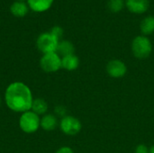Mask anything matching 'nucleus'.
I'll use <instances>...</instances> for the list:
<instances>
[{
  "label": "nucleus",
  "mask_w": 154,
  "mask_h": 153,
  "mask_svg": "<svg viewBox=\"0 0 154 153\" xmlns=\"http://www.w3.org/2000/svg\"><path fill=\"white\" fill-rule=\"evenodd\" d=\"M127 8L134 14H143L149 8V0H126Z\"/></svg>",
  "instance_id": "8"
},
{
  "label": "nucleus",
  "mask_w": 154,
  "mask_h": 153,
  "mask_svg": "<svg viewBox=\"0 0 154 153\" xmlns=\"http://www.w3.org/2000/svg\"><path fill=\"white\" fill-rule=\"evenodd\" d=\"M127 67L125 63L120 60H112L106 65L107 74L115 78H119L126 74Z\"/></svg>",
  "instance_id": "7"
},
{
  "label": "nucleus",
  "mask_w": 154,
  "mask_h": 153,
  "mask_svg": "<svg viewBox=\"0 0 154 153\" xmlns=\"http://www.w3.org/2000/svg\"><path fill=\"white\" fill-rule=\"evenodd\" d=\"M141 32L145 35H150L154 32V17L153 16H147L145 17L140 24Z\"/></svg>",
  "instance_id": "15"
},
{
  "label": "nucleus",
  "mask_w": 154,
  "mask_h": 153,
  "mask_svg": "<svg viewBox=\"0 0 154 153\" xmlns=\"http://www.w3.org/2000/svg\"><path fill=\"white\" fill-rule=\"evenodd\" d=\"M55 153H74V151L69 147H61Z\"/></svg>",
  "instance_id": "20"
},
{
  "label": "nucleus",
  "mask_w": 154,
  "mask_h": 153,
  "mask_svg": "<svg viewBox=\"0 0 154 153\" xmlns=\"http://www.w3.org/2000/svg\"><path fill=\"white\" fill-rule=\"evenodd\" d=\"M11 13L17 17H23L28 13V5L23 1H16L10 7Z\"/></svg>",
  "instance_id": "13"
},
{
  "label": "nucleus",
  "mask_w": 154,
  "mask_h": 153,
  "mask_svg": "<svg viewBox=\"0 0 154 153\" xmlns=\"http://www.w3.org/2000/svg\"><path fill=\"white\" fill-rule=\"evenodd\" d=\"M57 126H58V119L55 115L45 114L41 118V127L44 131L46 132L53 131Z\"/></svg>",
  "instance_id": "9"
},
{
  "label": "nucleus",
  "mask_w": 154,
  "mask_h": 153,
  "mask_svg": "<svg viewBox=\"0 0 154 153\" xmlns=\"http://www.w3.org/2000/svg\"><path fill=\"white\" fill-rule=\"evenodd\" d=\"M5 101L11 111L23 114L31 110L33 97L30 87L26 84L16 81L6 87Z\"/></svg>",
  "instance_id": "1"
},
{
  "label": "nucleus",
  "mask_w": 154,
  "mask_h": 153,
  "mask_svg": "<svg viewBox=\"0 0 154 153\" xmlns=\"http://www.w3.org/2000/svg\"><path fill=\"white\" fill-rule=\"evenodd\" d=\"M16 1H23V2L24 0H16Z\"/></svg>",
  "instance_id": "22"
},
{
  "label": "nucleus",
  "mask_w": 154,
  "mask_h": 153,
  "mask_svg": "<svg viewBox=\"0 0 154 153\" xmlns=\"http://www.w3.org/2000/svg\"><path fill=\"white\" fill-rule=\"evenodd\" d=\"M59 41L60 40H58L49 32L40 34L36 41V44L38 50L43 54H46L51 52H56Z\"/></svg>",
  "instance_id": "4"
},
{
  "label": "nucleus",
  "mask_w": 154,
  "mask_h": 153,
  "mask_svg": "<svg viewBox=\"0 0 154 153\" xmlns=\"http://www.w3.org/2000/svg\"><path fill=\"white\" fill-rule=\"evenodd\" d=\"M79 59L75 54L68 55L61 58V68L66 70L69 71L75 70L79 68Z\"/></svg>",
  "instance_id": "11"
},
{
  "label": "nucleus",
  "mask_w": 154,
  "mask_h": 153,
  "mask_svg": "<svg viewBox=\"0 0 154 153\" xmlns=\"http://www.w3.org/2000/svg\"><path fill=\"white\" fill-rule=\"evenodd\" d=\"M60 128L61 132L67 135H76L80 132L82 124L78 118L71 115H66L61 118Z\"/></svg>",
  "instance_id": "6"
},
{
  "label": "nucleus",
  "mask_w": 154,
  "mask_h": 153,
  "mask_svg": "<svg viewBox=\"0 0 154 153\" xmlns=\"http://www.w3.org/2000/svg\"><path fill=\"white\" fill-rule=\"evenodd\" d=\"M53 0H28V6L34 12L42 13L47 11L52 5Z\"/></svg>",
  "instance_id": "10"
},
{
  "label": "nucleus",
  "mask_w": 154,
  "mask_h": 153,
  "mask_svg": "<svg viewBox=\"0 0 154 153\" xmlns=\"http://www.w3.org/2000/svg\"><path fill=\"white\" fill-rule=\"evenodd\" d=\"M74 51H75L74 45L69 41L64 40V41H59L56 52L60 56L65 57V56H68V55H71V54H74Z\"/></svg>",
  "instance_id": "12"
},
{
  "label": "nucleus",
  "mask_w": 154,
  "mask_h": 153,
  "mask_svg": "<svg viewBox=\"0 0 154 153\" xmlns=\"http://www.w3.org/2000/svg\"><path fill=\"white\" fill-rule=\"evenodd\" d=\"M31 110L32 112H34L36 115H38L39 116L42 115H44L48 110V104L42 98H35L32 101Z\"/></svg>",
  "instance_id": "14"
},
{
  "label": "nucleus",
  "mask_w": 154,
  "mask_h": 153,
  "mask_svg": "<svg viewBox=\"0 0 154 153\" xmlns=\"http://www.w3.org/2000/svg\"><path fill=\"white\" fill-rule=\"evenodd\" d=\"M149 151L150 149L144 144H139L135 149V153H149Z\"/></svg>",
  "instance_id": "19"
},
{
  "label": "nucleus",
  "mask_w": 154,
  "mask_h": 153,
  "mask_svg": "<svg viewBox=\"0 0 154 153\" xmlns=\"http://www.w3.org/2000/svg\"><path fill=\"white\" fill-rule=\"evenodd\" d=\"M0 105H1V98H0Z\"/></svg>",
  "instance_id": "23"
},
{
  "label": "nucleus",
  "mask_w": 154,
  "mask_h": 153,
  "mask_svg": "<svg viewBox=\"0 0 154 153\" xmlns=\"http://www.w3.org/2000/svg\"><path fill=\"white\" fill-rule=\"evenodd\" d=\"M149 153H154V145H152V147H151V149H150V151Z\"/></svg>",
  "instance_id": "21"
},
{
  "label": "nucleus",
  "mask_w": 154,
  "mask_h": 153,
  "mask_svg": "<svg viewBox=\"0 0 154 153\" xmlns=\"http://www.w3.org/2000/svg\"><path fill=\"white\" fill-rule=\"evenodd\" d=\"M19 126L25 133H33L41 127V118L32 110L24 112L19 118Z\"/></svg>",
  "instance_id": "3"
},
{
  "label": "nucleus",
  "mask_w": 154,
  "mask_h": 153,
  "mask_svg": "<svg viewBox=\"0 0 154 153\" xmlns=\"http://www.w3.org/2000/svg\"><path fill=\"white\" fill-rule=\"evenodd\" d=\"M124 5H125L124 0H109L108 4H107V6H108V9L111 12L118 13L123 9Z\"/></svg>",
  "instance_id": "16"
},
{
  "label": "nucleus",
  "mask_w": 154,
  "mask_h": 153,
  "mask_svg": "<svg viewBox=\"0 0 154 153\" xmlns=\"http://www.w3.org/2000/svg\"><path fill=\"white\" fill-rule=\"evenodd\" d=\"M40 66L45 72H56L61 69V58L57 52L43 54L40 60Z\"/></svg>",
  "instance_id": "5"
},
{
  "label": "nucleus",
  "mask_w": 154,
  "mask_h": 153,
  "mask_svg": "<svg viewBox=\"0 0 154 153\" xmlns=\"http://www.w3.org/2000/svg\"><path fill=\"white\" fill-rule=\"evenodd\" d=\"M54 111H55V115H56L57 116L61 117V118H63L64 116L68 115H67V109H66V107H64L63 106H56Z\"/></svg>",
  "instance_id": "18"
},
{
  "label": "nucleus",
  "mask_w": 154,
  "mask_h": 153,
  "mask_svg": "<svg viewBox=\"0 0 154 153\" xmlns=\"http://www.w3.org/2000/svg\"><path fill=\"white\" fill-rule=\"evenodd\" d=\"M53 36H55L58 40H60V38L63 35V29L60 26H54L51 28V32H50Z\"/></svg>",
  "instance_id": "17"
},
{
  "label": "nucleus",
  "mask_w": 154,
  "mask_h": 153,
  "mask_svg": "<svg viewBox=\"0 0 154 153\" xmlns=\"http://www.w3.org/2000/svg\"><path fill=\"white\" fill-rule=\"evenodd\" d=\"M152 50V44L149 38L144 35L137 36L132 42V52L139 60L147 59Z\"/></svg>",
  "instance_id": "2"
}]
</instances>
